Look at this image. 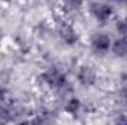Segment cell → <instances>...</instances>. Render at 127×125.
<instances>
[{
  "mask_svg": "<svg viewBox=\"0 0 127 125\" xmlns=\"http://www.w3.org/2000/svg\"><path fill=\"white\" fill-rule=\"evenodd\" d=\"M41 81L47 84L50 88H56V90H62L68 85L66 75L58 68H49L47 71H44L41 74Z\"/></svg>",
  "mask_w": 127,
  "mask_h": 125,
  "instance_id": "1",
  "label": "cell"
},
{
  "mask_svg": "<svg viewBox=\"0 0 127 125\" xmlns=\"http://www.w3.org/2000/svg\"><path fill=\"white\" fill-rule=\"evenodd\" d=\"M90 13L93 15V18L96 21L106 22L114 15V9L109 4H106V3H93L90 6Z\"/></svg>",
  "mask_w": 127,
  "mask_h": 125,
  "instance_id": "2",
  "label": "cell"
},
{
  "mask_svg": "<svg viewBox=\"0 0 127 125\" xmlns=\"http://www.w3.org/2000/svg\"><path fill=\"white\" fill-rule=\"evenodd\" d=\"M58 34L61 37L65 44L68 46H74L77 41H78V34L75 31V28L71 25V24H66V22H62L58 28Z\"/></svg>",
  "mask_w": 127,
  "mask_h": 125,
  "instance_id": "3",
  "label": "cell"
},
{
  "mask_svg": "<svg viewBox=\"0 0 127 125\" xmlns=\"http://www.w3.org/2000/svg\"><path fill=\"white\" fill-rule=\"evenodd\" d=\"M77 80L83 87H92L96 83V72L89 65H83L77 72Z\"/></svg>",
  "mask_w": 127,
  "mask_h": 125,
  "instance_id": "4",
  "label": "cell"
},
{
  "mask_svg": "<svg viewBox=\"0 0 127 125\" xmlns=\"http://www.w3.org/2000/svg\"><path fill=\"white\" fill-rule=\"evenodd\" d=\"M90 44H92V49L96 53H106L109 49H111V38L106 35V34H102V32H97L92 37L90 40Z\"/></svg>",
  "mask_w": 127,
  "mask_h": 125,
  "instance_id": "5",
  "label": "cell"
},
{
  "mask_svg": "<svg viewBox=\"0 0 127 125\" xmlns=\"http://www.w3.org/2000/svg\"><path fill=\"white\" fill-rule=\"evenodd\" d=\"M111 50L114 55L120 56V58H124L127 56V35L120 37L118 40H115L112 44H111Z\"/></svg>",
  "mask_w": 127,
  "mask_h": 125,
  "instance_id": "6",
  "label": "cell"
},
{
  "mask_svg": "<svg viewBox=\"0 0 127 125\" xmlns=\"http://www.w3.org/2000/svg\"><path fill=\"white\" fill-rule=\"evenodd\" d=\"M80 109H81V102L78 100V99H75V97H72V99H69L68 102H66V104H65V112L66 113H69V115H77L78 112H80Z\"/></svg>",
  "mask_w": 127,
  "mask_h": 125,
  "instance_id": "7",
  "label": "cell"
},
{
  "mask_svg": "<svg viewBox=\"0 0 127 125\" xmlns=\"http://www.w3.org/2000/svg\"><path fill=\"white\" fill-rule=\"evenodd\" d=\"M84 1L86 0H65V6L69 10H77L84 4Z\"/></svg>",
  "mask_w": 127,
  "mask_h": 125,
  "instance_id": "8",
  "label": "cell"
},
{
  "mask_svg": "<svg viewBox=\"0 0 127 125\" xmlns=\"http://www.w3.org/2000/svg\"><path fill=\"white\" fill-rule=\"evenodd\" d=\"M117 31L123 35H127V18L117 22Z\"/></svg>",
  "mask_w": 127,
  "mask_h": 125,
  "instance_id": "9",
  "label": "cell"
},
{
  "mask_svg": "<svg viewBox=\"0 0 127 125\" xmlns=\"http://www.w3.org/2000/svg\"><path fill=\"white\" fill-rule=\"evenodd\" d=\"M4 97H6V88L0 85V102H3V100H4Z\"/></svg>",
  "mask_w": 127,
  "mask_h": 125,
  "instance_id": "10",
  "label": "cell"
},
{
  "mask_svg": "<svg viewBox=\"0 0 127 125\" xmlns=\"http://www.w3.org/2000/svg\"><path fill=\"white\" fill-rule=\"evenodd\" d=\"M117 121H118V122H127V118L126 116H121V118H118Z\"/></svg>",
  "mask_w": 127,
  "mask_h": 125,
  "instance_id": "11",
  "label": "cell"
},
{
  "mask_svg": "<svg viewBox=\"0 0 127 125\" xmlns=\"http://www.w3.org/2000/svg\"><path fill=\"white\" fill-rule=\"evenodd\" d=\"M3 37H4V34H3V31L0 30V43H1V40H3Z\"/></svg>",
  "mask_w": 127,
  "mask_h": 125,
  "instance_id": "12",
  "label": "cell"
},
{
  "mask_svg": "<svg viewBox=\"0 0 127 125\" xmlns=\"http://www.w3.org/2000/svg\"><path fill=\"white\" fill-rule=\"evenodd\" d=\"M126 3H127V0H126Z\"/></svg>",
  "mask_w": 127,
  "mask_h": 125,
  "instance_id": "13",
  "label": "cell"
}]
</instances>
